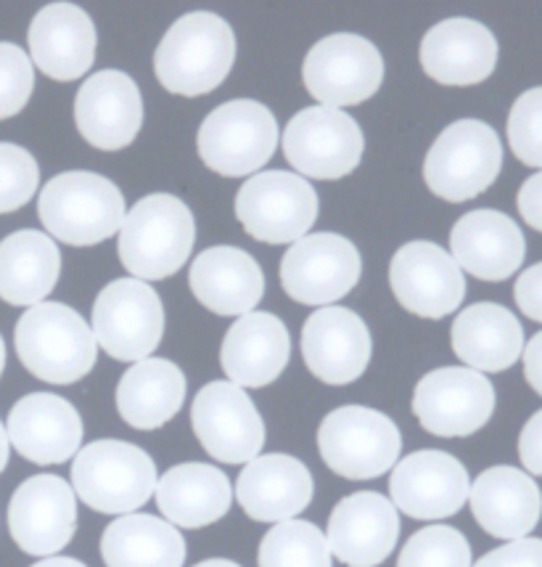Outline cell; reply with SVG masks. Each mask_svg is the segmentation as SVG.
<instances>
[{"label": "cell", "instance_id": "obj_6", "mask_svg": "<svg viewBox=\"0 0 542 567\" xmlns=\"http://www.w3.org/2000/svg\"><path fill=\"white\" fill-rule=\"evenodd\" d=\"M503 167L498 133L482 120H458L439 133L424 162L426 186L447 202H466L487 192Z\"/></svg>", "mask_w": 542, "mask_h": 567}, {"label": "cell", "instance_id": "obj_35", "mask_svg": "<svg viewBox=\"0 0 542 567\" xmlns=\"http://www.w3.org/2000/svg\"><path fill=\"white\" fill-rule=\"evenodd\" d=\"M331 549L325 533L308 519L275 523L260 542V567H331Z\"/></svg>", "mask_w": 542, "mask_h": 567}, {"label": "cell", "instance_id": "obj_17", "mask_svg": "<svg viewBox=\"0 0 542 567\" xmlns=\"http://www.w3.org/2000/svg\"><path fill=\"white\" fill-rule=\"evenodd\" d=\"M389 284L399 306L421 319H445L456 313L466 297L463 271L434 241L399 247L389 266Z\"/></svg>", "mask_w": 542, "mask_h": 567}, {"label": "cell", "instance_id": "obj_20", "mask_svg": "<svg viewBox=\"0 0 542 567\" xmlns=\"http://www.w3.org/2000/svg\"><path fill=\"white\" fill-rule=\"evenodd\" d=\"M74 123L91 146L117 152L133 144L144 125V99L131 74L101 70L74 99Z\"/></svg>", "mask_w": 542, "mask_h": 567}, {"label": "cell", "instance_id": "obj_29", "mask_svg": "<svg viewBox=\"0 0 542 567\" xmlns=\"http://www.w3.org/2000/svg\"><path fill=\"white\" fill-rule=\"evenodd\" d=\"M188 284L196 300L217 316H247L265 295V276L239 247H209L194 260Z\"/></svg>", "mask_w": 542, "mask_h": 567}, {"label": "cell", "instance_id": "obj_8", "mask_svg": "<svg viewBox=\"0 0 542 567\" xmlns=\"http://www.w3.org/2000/svg\"><path fill=\"white\" fill-rule=\"evenodd\" d=\"M278 146V123L260 101L236 99L217 106L199 127V154L209 171L241 178L260 171Z\"/></svg>", "mask_w": 542, "mask_h": 567}, {"label": "cell", "instance_id": "obj_43", "mask_svg": "<svg viewBox=\"0 0 542 567\" xmlns=\"http://www.w3.org/2000/svg\"><path fill=\"white\" fill-rule=\"evenodd\" d=\"M519 213L532 228L542 231V173L532 175L519 192Z\"/></svg>", "mask_w": 542, "mask_h": 567}, {"label": "cell", "instance_id": "obj_12", "mask_svg": "<svg viewBox=\"0 0 542 567\" xmlns=\"http://www.w3.org/2000/svg\"><path fill=\"white\" fill-rule=\"evenodd\" d=\"M191 424L201 449L217 462L249 464L265 445V422L233 382H209L191 406Z\"/></svg>", "mask_w": 542, "mask_h": 567}, {"label": "cell", "instance_id": "obj_16", "mask_svg": "<svg viewBox=\"0 0 542 567\" xmlns=\"http://www.w3.org/2000/svg\"><path fill=\"white\" fill-rule=\"evenodd\" d=\"M9 530L24 555L56 557L77 530V496L59 475H35L13 491Z\"/></svg>", "mask_w": 542, "mask_h": 567}, {"label": "cell", "instance_id": "obj_28", "mask_svg": "<svg viewBox=\"0 0 542 567\" xmlns=\"http://www.w3.org/2000/svg\"><path fill=\"white\" fill-rule=\"evenodd\" d=\"M32 62L53 80H77L96 59V27L74 3H51L30 24Z\"/></svg>", "mask_w": 542, "mask_h": 567}, {"label": "cell", "instance_id": "obj_15", "mask_svg": "<svg viewBox=\"0 0 542 567\" xmlns=\"http://www.w3.org/2000/svg\"><path fill=\"white\" fill-rule=\"evenodd\" d=\"M361 125L336 106H310L291 117L283 152L291 167L310 178H344L363 157Z\"/></svg>", "mask_w": 542, "mask_h": 567}, {"label": "cell", "instance_id": "obj_21", "mask_svg": "<svg viewBox=\"0 0 542 567\" xmlns=\"http://www.w3.org/2000/svg\"><path fill=\"white\" fill-rule=\"evenodd\" d=\"M371 332L355 310L329 306L304 321L302 355L325 384H350L371 363Z\"/></svg>", "mask_w": 542, "mask_h": 567}, {"label": "cell", "instance_id": "obj_9", "mask_svg": "<svg viewBox=\"0 0 542 567\" xmlns=\"http://www.w3.org/2000/svg\"><path fill=\"white\" fill-rule=\"evenodd\" d=\"M165 334V306L140 279H117L93 302V337L117 361H144Z\"/></svg>", "mask_w": 542, "mask_h": 567}, {"label": "cell", "instance_id": "obj_13", "mask_svg": "<svg viewBox=\"0 0 542 567\" xmlns=\"http://www.w3.org/2000/svg\"><path fill=\"white\" fill-rule=\"evenodd\" d=\"M363 260L357 247L338 234L302 236L281 262V284L302 306H329L342 300L361 281Z\"/></svg>", "mask_w": 542, "mask_h": 567}, {"label": "cell", "instance_id": "obj_37", "mask_svg": "<svg viewBox=\"0 0 542 567\" xmlns=\"http://www.w3.org/2000/svg\"><path fill=\"white\" fill-rule=\"evenodd\" d=\"M40 167L30 152L17 144H0V215L24 207L35 197Z\"/></svg>", "mask_w": 542, "mask_h": 567}, {"label": "cell", "instance_id": "obj_40", "mask_svg": "<svg viewBox=\"0 0 542 567\" xmlns=\"http://www.w3.org/2000/svg\"><path fill=\"white\" fill-rule=\"evenodd\" d=\"M471 567H542V538H517L498 546Z\"/></svg>", "mask_w": 542, "mask_h": 567}, {"label": "cell", "instance_id": "obj_3", "mask_svg": "<svg viewBox=\"0 0 542 567\" xmlns=\"http://www.w3.org/2000/svg\"><path fill=\"white\" fill-rule=\"evenodd\" d=\"M196 241L194 215L186 202L152 194L135 202L119 226V260L140 281H159L186 266Z\"/></svg>", "mask_w": 542, "mask_h": 567}, {"label": "cell", "instance_id": "obj_34", "mask_svg": "<svg viewBox=\"0 0 542 567\" xmlns=\"http://www.w3.org/2000/svg\"><path fill=\"white\" fill-rule=\"evenodd\" d=\"M106 567H183L186 538L167 519L154 515H119L101 536Z\"/></svg>", "mask_w": 542, "mask_h": 567}, {"label": "cell", "instance_id": "obj_30", "mask_svg": "<svg viewBox=\"0 0 542 567\" xmlns=\"http://www.w3.org/2000/svg\"><path fill=\"white\" fill-rule=\"evenodd\" d=\"M157 506L175 528H207L228 515L233 488L228 475L212 464L186 462L167 470L157 481Z\"/></svg>", "mask_w": 542, "mask_h": 567}, {"label": "cell", "instance_id": "obj_44", "mask_svg": "<svg viewBox=\"0 0 542 567\" xmlns=\"http://www.w3.org/2000/svg\"><path fill=\"white\" fill-rule=\"evenodd\" d=\"M524 377L534 393L542 395V332L534 334L524 348Z\"/></svg>", "mask_w": 542, "mask_h": 567}, {"label": "cell", "instance_id": "obj_33", "mask_svg": "<svg viewBox=\"0 0 542 567\" xmlns=\"http://www.w3.org/2000/svg\"><path fill=\"white\" fill-rule=\"evenodd\" d=\"M61 274L56 241L40 231H17L0 241V300L38 306L53 292Z\"/></svg>", "mask_w": 542, "mask_h": 567}, {"label": "cell", "instance_id": "obj_38", "mask_svg": "<svg viewBox=\"0 0 542 567\" xmlns=\"http://www.w3.org/2000/svg\"><path fill=\"white\" fill-rule=\"evenodd\" d=\"M508 144L524 165L542 167V87L517 99L508 117Z\"/></svg>", "mask_w": 542, "mask_h": 567}, {"label": "cell", "instance_id": "obj_2", "mask_svg": "<svg viewBox=\"0 0 542 567\" xmlns=\"http://www.w3.org/2000/svg\"><path fill=\"white\" fill-rule=\"evenodd\" d=\"M19 361L30 374L51 384L80 382L96 367L98 342L83 316L61 302H38L13 332Z\"/></svg>", "mask_w": 542, "mask_h": 567}, {"label": "cell", "instance_id": "obj_14", "mask_svg": "<svg viewBox=\"0 0 542 567\" xmlns=\"http://www.w3.org/2000/svg\"><path fill=\"white\" fill-rule=\"evenodd\" d=\"M302 78L317 101L338 110L374 96L384 80V59L371 40L338 32L310 49Z\"/></svg>", "mask_w": 542, "mask_h": 567}, {"label": "cell", "instance_id": "obj_18", "mask_svg": "<svg viewBox=\"0 0 542 567\" xmlns=\"http://www.w3.org/2000/svg\"><path fill=\"white\" fill-rule=\"evenodd\" d=\"M469 472L445 451H416L395 464L389 477L392 504L413 519H445L469 502Z\"/></svg>", "mask_w": 542, "mask_h": 567}, {"label": "cell", "instance_id": "obj_31", "mask_svg": "<svg viewBox=\"0 0 542 567\" xmlns=\"http://www.w3.org/2000/svg\"><path fill=\"white\" fill-rule=\"evenodd\" d=\"M452 350L473 371H505L524 353V329L498 302H477L452 321Z\"/></svg>", "mask_w": 542, "mask_h": 567}, {"label": "cell", "instance_id": "obj_45", "mask_svg": "<svg viewBox=\"0 0 542 567\" xmlns=\"http://www.w3.org/2000/svg\"><path fill=\"white\" fill-rule=\"evenodd\" d=\"M32 567H87V565H83L80 559H72V557H45Z\"/></svg>", "mask_w": 542, "mask_h": 567}, {"label": "cell", "instance_id": "obj_4", "mask_svg": "<svg viewBox=\"0 0 542 567\" xmlns=\"http://www.w3.org/2000/svg\"><path fill=\"white\" fill-rule=\"evenodd\" d=\"M157 464L138 445L96 441L77 451L72 464V491L101 515H131L157 491Z\"/></svg>", "mask_w": 542, "mask_h": 567}, {"label": "cell", "instance_id": "obj_23", "mask_svg": "<svg viewBox=\"0 0 542 567\" xmlns=\"http://www.w3.org/2000/svg\"><path fill=\"white\" fill-rule=\"evenodd\" d=\"M315 496L313 472L286 454L257 456L236 481L243 515L257 523H283L302 515Z\"/></svg>", "mask_w": 542, "mask_h": 567}, {"label": "cell", "instance_id": "obj_1", "mask_svg": "<svg viewBox=\"0 0 542 567\" xmlns=\"http://www.w3.org/2000/svg\"><path fill=\"white\" fill-rule=\"evenodd\" d=\"M236 59V38L222 17L194 11L180 17L154 53L159 83L178 96H201L228 78Z\"/></svg>", "mask_w": 542, "mask_h": 567}, {"label": "cell", "instance_id": "obj_36", "mask_svg": "<svg viewBox=\"0 0 542 567\" xmlns=\"http://www.w3.org/2000/svg\"><path fill=\"white\" fill-rule=\"evenodd\" d=\"M471 546L450 525H426L408 538L397 567H471Z\"/></svg>", "mask_w": 542, "mask_h": 567}, {"label": "cell", "instance_id": "obj_39", "mask_svg": "<svg viewBox=\"0 0 542 567\" xmlns=\"http://www.w3.org/2000/svg\"><path fill=\"white\" fill-rule=\"evenodd\" d=\"M35 87L30 56L13 43H0V120L22 112Z\"/></svg>", "mask_w": 542, "mask_h": 567}, {"label": "cell", "instance_id": "obj_46", "mask_svg": "<svg viewBox=\"0 0 542 567\" xmlns=\"http://www.w3.org/2000/svg\"><path fill=\"white\" fill-rule=\"evenodd\" d=\"M9 449H11L9 432H6L3 422H0V472H3L6 464H9Z\"/></svg>", "mask_w": 542, "mask_h": 567}, {"label": "cell", "instance_id": "obj_32", "mask_svg": "<svg viewBox=\"0 0 542 567\" xmlns=\"http://www.w3.org/2000/svg\"><path fill=\"white\" fill-rule=\"evenodd\" d=\"M186 374L167 358H144L117 384V411L135 430H157L183 409Z\"/></svg>", "mask_w": 542, "mask_h": 567}, {"label": "cell", "instance_id": "obj_24", "mask_svg": "<svg viewBox=\"0 0 542 567\" xmlns=\"http://www.w3.org/2000/svg\"><path fill=\"white\" fill-rule=\"evenodd\" d=\"M473 519L494 538L517 542L538 528L542 517L540 485L517 467H490L471 483Z\"/></svg>", "mask_w": 542, "mask_h": 567}, {"label": "cell", "instance_id": "obj_10", "mask_svg": "<svg viewBox=\"0 0 542 567\" xmlns=\"http://www.w3.org/2000/svg\"><path fill=\"white\" fill-rule=\"evenodd\" d=\"M236 215L249 236L268 245L302 239L317 220V194L302 175L268 171L239 188Z\"/></svg>", "mask_w": 542, "mask_h": 567}, {"label": "cell", "instance_id": "obj_7", "mask_svg": "<svg viewBox=\"0 0 542 567\" xmlns=\"http://www.w3.org/2000/svg\"><path fill=\"white\" fill-rule=\"evenodd\" d=\"M317 451L336 475L347 481H374L397 464L403 435L382 411L342 406L321 422Z\"/></svg>", "mask_w": 542, "mask_h": 567}, {"label": "cell", "instance_id": "obj_19", "mask_svg": "<svg viewBox=\"0 0 542 567\" xmlns=\"http://www.w3.org/2000/svg\"><path fill=\"white\" fill-rule=\"evenodd\" d=\"M399 512L376 491L344 496L329 517L331 555L347 567H376L395 551L399 542Z\"/></svg>", "mask_w": 542, "mask_h": 567}, {"label": "cell", "instance_id": "obj_26", "mask_svg": "<svg viewBox=\"0 0 542 567\" xmlns=\"http://www.w3.org/2000/svg\"><path fill=\"white\" fill-rule=\"evenodd\" d=\"M291 337L286 323L273 313L239 316L222 340L220 363L239 388H265L289 367Z\"/></svg>", "mask_w": 542, "mask_h": 567}, {"label": "cell", "instance_id": "obj_27", "mask_svg": "<svg viewBox=\"0 0 542 567\" xmlns=\"http://www.w3.org/2000/svg\"><path fill=\"white\" fill-rule=\"evenodd\" d=\"M421 64L442 85L482 83L498 64V40L482 22L445 19L424 35Z\"/></svg>", "mask_w": 542, "mask_h": 567}, {"label": "cell", "instance_id": "obj_48", "mask_svg": "<svg viewBox=\"0 0 542 567\" xmlns=\"http://www.w3.org/2000/svg\"><path fill=\"white\" fill-rule=\"evenodd\" d=\"M3 369H6V342L3 337H0V374H3Z\"/></svg>", "mask_w": 542, "mask_h": 567}, {"label": "cell", "instance_id": "obj_11", "mask_svg": "<svg viewBox=\"0 0 542 567\" xmlns=\"http://www.w3.org/2000/svg\"><path fill=\"white\" fill-rule=\"evenodd\" d=\"M494 411V388L482 371L434 369L416 384L413 414L439 437H466L482 430Z\"/></svg>", "mask_w": 542, "mask_h": 567}, {"label": "cell", "instance_id": "obj_42", "mask_svg": "<svg viewBox=\"0 0 542 567\" xmlns=\"http://www.w3.org/2000/svg\"><path fill=\"white\" fill-rule=\"evenodd\" d=\"M519 458L527 472L542 477V409L524 424V430H521Z\"/></svg>", "mask_w": 542, "mask_h": 567}, {"label": "cell", "instance_id": "obj_41", "mask_svg": "<svg viewBox=\"0 0 542 567\" xmlns=\"http://www.w3.org/2000/svg\"><path fill=\"white\" fill-rule=\"evenodd\" d=\"M513 295H517V306L521 308V313L530 316L532 321L542 323V262L527 268V271L519 276Z\"/></svg>", "mask_w": 542, "mask_h": 567}, {"label": "cell", "instance_id": "obj_25", "mask_svg": "<svg viewBox=\"0 0 542 567\" xmlns=\"http://www.w3.org/2000/svg\"><path fill=\"white\" fill-rule=\"evenodd\" d=\"M452 260L482 281H505L521 268L527 241L521 228L498 210L463 215L450 234Z\"/></svg>", "mask_w": 542, "mask_h": 567}, {"label": "cell", "instance_id": "obj_22", "mask_svg": "<svg viewBox=\"0 0 542 567\" xmlns=\"http://www.w3.org/2000/svg\"><path fill=\"white\" fill-rule=\"evenodd\" d=\"M9 443L32 464H64L83 443V420L66 398L32 393L11 409Z\"/></svg>", "mask_w": 542, "mask_h": 567}, {"label": "cell", "instance_id": "obj_5", "mask_svg": "<svg viewBox=\"0 0 542 567\" xmlns=\"http://www.w3.org/2000/svg\"><path fill=\"white\" fill-rule=\"evenodd\" d=\"M38 213L51 236L72 247H91L119 231L125 197L104 175L72 171L45 184Z\"/></svg>", "mask_w": 542, "mask_h": 567}, {"label": "cell", "instance_id": "obj_47", "mask_svg": "<svg viewBox=\"0 0 542 567\" xmlns=\"http://www.w3.org/2000/svg\"><path fill=\"white\" fill-rule=\"evenodd\" d=\"M194 567H241V565L233 563V559H207V563H199Z\"/></svg>", "mask_w": 542, "mask_h": 567}]
</instances>
